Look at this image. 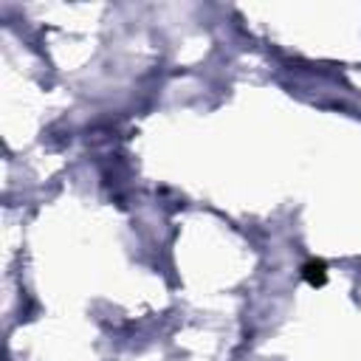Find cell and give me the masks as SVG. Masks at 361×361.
<instances>
[{
    "label": "cell",
    "instance_id": "1",
    "mask_svg": "<svg viewBox=\"0 0 361 361\" xmlns=\"http://www.w3.org/2000/svg\"><path fill=\"white\" fill-rule=\"evenodd\" d=\"M305 276H308L311 282H322V280H324V265H322V263H311V265L305 268Z\"/></svg>",
    "mask_w": 361,
    "mask_h": 361
}]
</instances>
